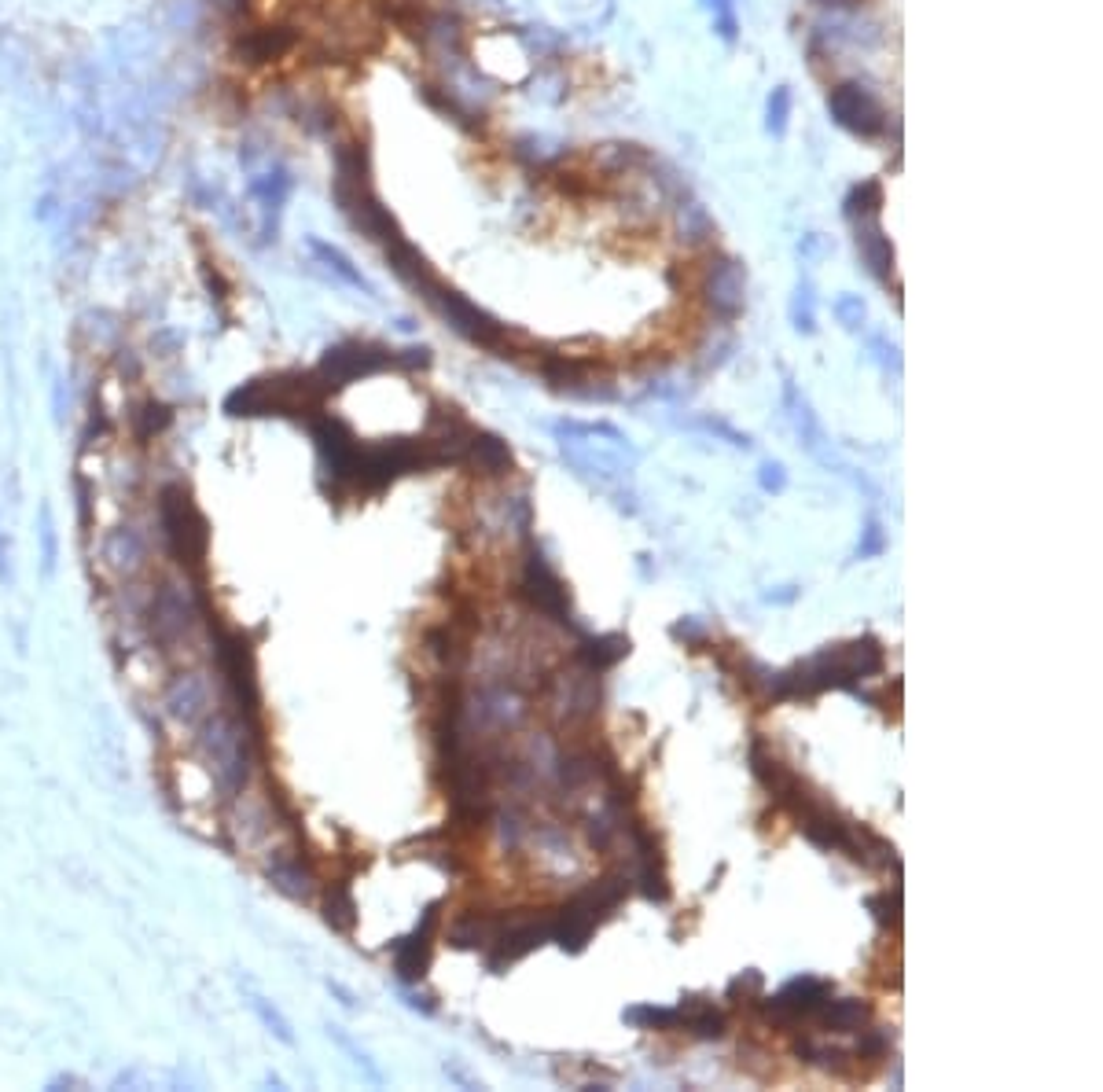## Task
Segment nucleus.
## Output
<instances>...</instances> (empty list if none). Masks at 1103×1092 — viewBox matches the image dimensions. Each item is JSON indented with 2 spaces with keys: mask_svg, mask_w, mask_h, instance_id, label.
I'll return each mask as SVG.
<instances>
[{
  "mask_svg": "<svg viewBox=\"0 0 1103 1092\" xmlns=\"http://www.w3.org/2000/svg\"><path fill=\"white\" fill-rule=\"evenodd\" d=\"M747 758H751V773L758 776V784L769 791L772 798H784L787 788L795 784V773H791L784 761L772 754L769 744H765V740H755L751 751H747Z\"/></svg>",
  "mask_w": 1103,
  "mask_h": 1092,
  "instance_id": "nucleus-16",
  "label": "nucleus"
},
{
  "mask_svg": "<svg viewBox=\"0 0 1103 1092\" xmlns=\"http://www.w3.org/2000/svg\"><path fill=\"white\" fill-rule=\"evenodd\" d=\"M500 924H504L500 916H489V912H468V916H460L456 927L449 931V941H453L456 949H489L493 938H497Z\"/></svg>",
  "mask_w": 1103,
  "mask_h": 1092,
  "instance_id": "nucleus-19",
  "label": "nucleus"
},
{
  "mask_svg": "<svg viewBox=\"0 0 1103 1092\" xmlns=\"http://www.w3.org/2000/svg\"><path fill=\"white\" fill-rule=\"evenodd\" d=\"M192 625V607L177 585H159L152 596V629L159 640H177Z\"/></svg>",
  "mask_w": 1103,
  "mask_h": 1092,
  "instance_id": "nucleus-13",
  "label": "nucleus"
},
{
  "mask_svg": "<svg viewBox=\"0 0 1103 1092\" xmlns=\"http://www.w3.org/2000/svg\"><path fill=\"white\" fill-rule=\"evenodd\" d=\"M868 909H876L879 924H897V920H901V890H894V897L891 894L868 897Z\"/></svg>",
  "mask_w": 1103,
  "mask_h": 1092,
  "instance_id": "nucleus-38",
  "label": "nucleus"
},
{
  "mask_svg": "<svg viewBox=\"0 0 1103 1092\" xmlns=\"http://www.w3.org/2000/svg\"><path fill=\"white\" fill-rule=\"evenodd\" d=\"M791 320H795L799 332H805V335L816 332V305H813V288H809V284H799V291H795Z\"/></svg>",
  "mask_w": 1103,
  "mask_h": 1092,
  "instance_id": "nucleus-30",
  "label": "nucleus"
},
{
  "mask_svg": "<svg viewBox=\"0 0 1103 1092\" xmlns=\"http://www.w3.org/2000/svg\"><path fill=\"white\" fill-rule=\"evenodd\" d=\"M328 1033H332V1037H335V1041H339V1045L346 1048L349 1056H353V1063H357V1067H364V1074L372 1077L376 1085H383V1074H379V1070H376V1063L368 1060V1056H364L361 1048H357V1045H353V1041H349V1033L343 1030V1026H328Z\"/></svg>",
  "mask_w": 1103,
  "mask_h": 1092,
  "instance_id": "nucleus-36",
  "label": "nucleus"
},
{
  "mask_svg": "<svg viewBox=\"0 0 1103 1092\" xmlns=\"http://www.w3.org/2000/svg\"><path fill=\"white\" fill-rule=\"evenodd\" d=\"M861 1033V1037H857V1056H861V1060H868V1056H872V1060H876V1056H887V1048H891V1041H887V1033L883 1030H857Z\"/></svg>",
  "mask_w": 1103,
  "mask_h": 1092,
  "instance_id": "nucleus-39",
  "label": "nucleus"
},
{
  "mask_svg": "<svg viewBox=\"0 0 1103 1092\" xmlns=\"http://www.w3.org/2000/svg\"><path fill=\"white\" fill-rule=\"evenodd\" d=\"M711 236H713L711 213L703 210L699 203H684V206H680V240L696 247V243H707Z\"/></svg>",
  "mask_w": 1103,
  "mask_h": 1092,
  "instance_id": "nucleus-27",
  "label": "nucleus"
},
{
  "mask_svg": "<svg viewBox=\"0 0 1103 1092\" xmlns=\"http://www.w3.org/2000/svg\"><path fill=\"white\" fill-rule=\"evenodd\" d=\"M703 4L713 12V30L732 45V41H736V12H732V0H703Z\"/></svg>",
  "mask_w": 1103,
  "mask_h": 1092,
  "instance_id": "nucleus-34",
  "label": "nucleus"
},
{
  "mask_svg": "<svg viewBox=\"0 0 1103 1092\" xmlns=\"http://www.w3.org/2000/svg\"><path fill=\"white\" fill-rule=\"evenodd\" d=\"M107 560L115 563L118 570H136L144 563V541L133 530H118L107 541Z\"/></svg>",
  "mask_w": 1103,
  "mask_h": 1092,
  "instance_id": "nucleus-25",
  "label": "nucleus"
},
{
  "mask_svg": "<svg viewBox=\"0 0 1103 1092\" xmlns=\"http://www.w3.org/2000/svg\"><path fill=\"white\" fill-rule=\"evenodd\" d=\"M159 526H162V537H166L169 552L177 556V563L188 567V570H203L207 548H210V530H207V519L199 516V508L192 504V497L184 493L181 485H166L162 489V497H159Z\"/></svg>",
  "mask_w": 1103,
  "mask_h": 1092,
  "instance_id": "nucleus-4",
  "label": "nucleus"
},
{
  "mask_svg": "<svg viewBox=\"0 0 1103 1092\" xmlns=\"http://www.w3.org/2000/svg\"><path fill=\"white\" fill-rule=\"evenodd\" d=\"M324 920H328V927L343 931V934L353 931V924H357V901H353L346 883H335L332 890L324 894Z\"/></svg>",
  "mask_w": 1103,
  "mask_h": 1092,
  "instance_id": "nucleus-23",
  "label": "nucleus"
},
{
  "mask_svg": "<svg viewBox=\"0 0 1103 1092\" xmlns=\"http://www.w3.org/2000/svg\"><path fill=\"white\" fill-rule=\"evenodd\" d=\"M420 298H424L435 313H438L453 332H460L468 342H475V346L483 349H493V353H500V357H515L512 349V332L504 328V324H497V320L489 317L485 309H479L475 302H468L460 291L445 288L438 276L427 284L424 291H420Z\"/></svg>",
  "mask_w": 1103,
  "mask_h": 1092,
  "instance_id": "nucleus-3",
  "label": "nucleus"
},
{
  "mask_svg": "<svg viewBox=\"0 0 1103 1092\" xmlns=\"http://www.w3.org/2000/svg\"><path fill=\"white\" fill-rule=\"evenodd\" d=\"M199 754L203 761L210 765L213 784L225 798H236L243 788H247V776H251V761H254V751L261 744L254 728L243 721L240 713H207L199 721Z\"/></svg>",
  "mask_w": 1103,
  "mask_h": 1092,
  "instance_id": "nucleus-1",
  "label": "nucleus"
},
{
  "mask_svg": "<svg viewBox=\"0 0 1103 1092\" xmlns=\"http://www.w3.org/2000/svg\"><path fill=\"white\" fill-rule=\"evenodd\" d=\"M868 1016H872V1008L864 1001H853V997H843V1001L828 997V1004L820 1008V1023L835 1033H857L868 1023Z\"/></svg>",
  "mask_w": 1103,
  "mask_h": 1092,
  "instance_id": "nucleus-21",
  "label": "nucleus"
},
{
  "mask_svg": "<svg viewBox=\"0 0 1103 1092\" xmlns=\"http://www.w3.org/2000/svg\"><path fill=\"white\" fill-rule=\"evenodd\" d=\"M669 637L684 640V644H703V640H707V629H703V622H696V618H684V622L669 625Z\"/></svg>",
  "mask_w": 1103,
  "mask_h": 1092,
  "instance_id": "nucleus-42",
  "label": "nucleus"
},
{
  "mask_svg": "<svg viewBox=\"0 0 1103 1092\" xmlns=\"http://www.w3.org/2000/svg\"><path fill=\"white\" fill-rule=\"evenodd\" d=\"M761 986H765V978H761V971H743V975H736L732 982H728V1001L736 1004H755L758 997H761Z\"/></svg>",
  "mask_w": 1103,
  "mask_h": 1092,
  "instance_id": "nucleus-32",
  "label": "nucleus"
},
{
  "mask_svg": "<svg viewBox=\"0 0 1103 1092\" xmlns=\"http://www.w3.org/2000/svg\"><path fill=\"white\" fill-rule=\"evenodd\" d=\"M269 880L276 890H284L295 901H305L313 894V872L302 865V857H291V853H280L269 861Z\"/></svg>",
  "mask_w": 1103,
  "mask_h": 1092,
  "instance_id": "nucleus-18",
  "label": "nucleus"
},
{
  "mask_svg": "<svg viewBox=\"0 0 1103 1092\" xmlns=\"http://www.w3.org/2000/svg\"><path fill=\"white\" fill-rule=\"evenodd\" d=\"M621 1019H625L629 1026H640V1030H680V1026H684L680 1008H655V1004L629 1008V1012H621Z\"/></svg>",
  "mask_w": 1103,
  "mask_h": 1092,
  "instance_id": "nucleus-24",
  "label": "nucleus"
},
{
  "mask_svg": "<svg viewBox=\"0 0 1103 1092\" xmlns=\"http://www.w3.org/2000/svg\"><path fill=\"white\" fill-rule=\"evenodd\" d=\"M835 317H839V324H843L847 332H857L864 324V317H868V309H864V302L857 295H843V298L835 302Z\"/></svg>",
  "mask_w": 1103,
  "mask_h": 1092,
  "instance_id": "nucleus-33",
  "label": "nucleus"
},
{
  "mask_svg": "<svg viewBox=\"0 0 1103 1092\" xmlns=\"http://www.w3.org/2000/svg\"><path fill=\"white\" fill-rule=\"evenodd\" d=\"M251 1008H254V1016L261 1019V1023H265V1026H269V1033H276V1037H280V1041H284V1045H295V1037H291V1026H288V1019L280 1016V1012H276V1008H272L269 1001H265V997H261V993H251Z\"/></svg>",
  "mask_w": 1103,
  "mask_h": 1092,
  "instance_id": "nucleus-31",
  "label": "nucleus"
},
{
  "mask_svg": "<svg viewBox=\"0 0 1103 1092\" xmlns=\"http://www.w3.org/2000/svg\"><path fill=\"white\" fill-rule=\"evenodd\" d=\"M784 401H787V412H791V424H795V431H799L802 441H805V449H809L816 460H824V464L832 468L835 456L824 449V431H820V424H816V416H813V409H809V401H805V397H799L795 383H787V387H784Z\"/></svg>",
  "mask_w": 1103,
  "mask_h": 1092,
  "instance_id": "nucleus-15",
  "label": "nucleus"
},
{
  "mask_svg": "<svg viewBox=\"0 0 1103 1092\" xmlns=\"http://www.w3.org/2000/svg\"><path fill=\"white\" fill-rule=\"evenodd\" d=\"M600 927V916L592 912V905L581 894H574L552 920V941L560 945L563 953H581L589 945L592 931Z\"/></svg>",
  "mask_w": 1103,
  "mask_h": 1092,
  "instance_id": "nucleus-11",
  "label": "nucleus"
},
{
  "mask_svg": "<svg viewBox=\"0 0 1103 1092\" xmlns=\"http://www.w3.org/2000/svg\"><path fill=\"white\" fill-rule=\"evenodd\" d=\"M879 206H883V184H879V181H861L847 196V217H850V221L879 217Z\"/></svg>",
  "mask_w": 1103,
  "mask_h": 1092,
  "instance_id": "nucleus-26",
  "label": "nucleus"
},
{
  "mask_svg": "<svg viewBox=\"0 0 1103 1092\" xmlns=\"http://www.w3.org/2000/svg\"><path fill=\"white\" fill-rule=\"evenodd\" d=\"M210 640H213V659L221 669V681L228 688V699L247 725L261 736V692H257V666H254V648L251 640L243 637L240 629L221 625L210 618Z\"/></svg>",
  "mask_w": 1103,
  "mask_h": 1092,
  "instance_id": "nucleus-2",
  "label": "nucleus"
},
{
  "mask_svg": "<svg viewBox=\"0 0 1103 1092\" xmlns=\"http://www.w3.org/2000/svg\"><path fill=\"white\" fill-rule=\"evenodd\" d=\"M758 482H761V489H765V493H784V485H787L784 464H776V460H765V464H761V478H758Z\"/></svg>",
  "mask_w": 1103,
  "mask_h": 1092,
  "instance_id": "nucleus-41",
  "label": "nucleus"
},
{
  "mask_svg": "<svg viewBox=\"0 0 1103 1092\" xmlns=\"http://www.w3.org/2000/svg\"><path fill=\"white\" fill-rule=\"evenodd\" d=\"M464 460L475 464L483 475H504V471H512V449H508V441H500L497 434H483V431L471 434V445Z\"/></svg>",
  "mask_w": 1103,
  "mask_h": 1092,
  "instance_id": "nucleus-20",
  "label": "nucleus"
},
{
  "mask_svg": "<svg viewBox=\"0 0 1103 1092\" xmlns=\"http://www.w3.org/2000/svg\"><path fill=\"white\" fill-rule=\"evenodd\" d=\"M393 364V353L387 346H376V342H343V346H332L320 361V380L324 387H343V383H353L361 376H376L379 368Z\"/></svg>",
  "mask_w": 1103,
  "mask_h": 1092,
  "instance_id": "nucleus-7",
  "label": "nucleus"
},
{
  "mask_svg": "<svg viewBox=\"0 0 1103 1092\" xmlns=\"http://www.w3.org/2000/svg\"><path fill=\"white\" fill-rule=\"evenodd\" d=\"M828 111H832V118L839 121L847 133H853V137L872 140L887 129V111H883V104H879L864 85H857V81L835 85V89L828 92Z\"/></svg>",
  "mask_w": 1103,
  "mask_h": 1092,
  "instance_id": "nucleus-5",
  "label": "nucleus"
},
{
  "mask_svg": "<svg viewBox=\"0 0 1103 1092\" xmlns=\"http://www.w3.org/2000/svg\"><path fill=\"white\" fill-rule=\"evenodd\" d=\"M636 887L648 901H669V880H666V861H640L636 868Z\"/></svg>",
  "mask_w": 1103,
  "mask_h": 1092,
  "instance_id": "nucleus-28",
  "label": "nucleus"
},
{
  "mask_svg": "<svg viewBox=\"0 0 1103 1092\" xmlns=\"http://www.w3.org/2000/svg\"><path fill=\"white\" fill-rule=\"evenodd\" d=\"M625 655H629L625 633H596V637L581 640V648H577V659L585 662L589 673H604V669L619 666Z\"/></svg>",
  "mask_w": 1103,
  "mask_h": 1092,
  "instance_id": "nucleus-17",
  "label": "nucleus"
},
{
  "mask_svg": "<svg viewBox=\"0 0 1103 1092\" xmlns=\"http://www.w3.org/2000/svg\"><path fill=\"white\" fill-rule=\"evenodd\" d=\"M707 302L713 305V313L725 320H736L743 313V302H747V276H743L740 261L721 258L711 265L707 273Z\"/></svg>",
  "mask_w": 1103,
  "mask_h": 1092,
  "instance_id": "nucleus-10",
  "label": "nucleus"
},
{
  "mask_svg": "<svg viewBox=\"0 0 1103 1092\" xmlns=\"http://www.w3.org/2000/svg\"><path fill=\"white\" fill-rule=\"evenodd\" d=\"M699 427H703V431H711V434H717V438H725L728 445H736V449H751V438L740 434L736 427H728L725 420H699Z\"/></svg>",
  "mask_w": 1103,
  "mask_h": 1092,
  "instance_id": "nucleus-40",
  "label": "nucleus"
},
{
  "mask_svg": "<svg viewBox=\"0 0 1103 1092\" xmlns=\"http://www.w3.org/2000/svg\"><path fill=\"white\" fill-rule=\"evenodd\" d=\"M787 118H791V89L780 85V89H772L769 107H765V129H769L772 137H784Z\"/></svg>",
  "mask_w": 1103,
  "mask_h": 1092,
  "instance_id": "nucleus-29",
  "label": "nucleus"
},
{
  "mask_svg": "<svg viewBox=\"0 0 1103 1092\" xmlns=\"http://www.w3.org/2000/svg\"><path fill=\"white\" fill-rule=\"evenodd\" d=\"M552 938V920H504L489 945V968L504 971Z\"/></svg>",
  "mask_w": 1103,
  "mask_h": 1092,
  "instance_id": "nucleus-8",
  "label": "nucleus"
},
{
  "mask_svg": "<svg viewBox=\"0 0 1103 1092\" xmlns=\"http://www.w3.org/2000/svg\"><path fill=\"white\" fill-rule=\"evenodd\" d=\"M41 563H45V574L56 570V526H52L48 504L41 508Z\"/></svg>",
  "mask_w": 1103,
  "mask_h": 1092,
  "instance_id": "nucleus-37",
  "label": "nucleus"
},
{
  "mask_svg": "<svg viewBox=\"0 0 1103 1092\" xmlns=\"http://www.w3.org/2000/svg\"><path fill=\"white\" fill-rule=\"evenodd\" d=\"M309 250H313V254H317V258L328 265V273H335L339 280H343V284L364 291L368 298H376V288H372V284L364 280L361 269H353V265H349V258L343 254V250H335V247H328V243H320V240H309Z\"/></svg>",
  "mask_w": 1103,
  "mask_h": 1092,
  "instance_id": "nucleus-22",
  "label": "nucleus"
},
{
  "mask_svg": "<svg viewBox=\"0 0 1103 1092\" xmlns=\"http://www.w3.org/2000/svg\"><path fill=\"white\" fill-rule=\"evenodd\" d=\"M8 560H12V552H8V533L0 526V585H12V567H8Z\"/></svg>",
  "mask_w": 1103,
  "mask_h": 1092,
  "instance_id": "nucleus-43",
  "label": "nucleus"
},
{
  "mask_svg": "<svg viewBox=\"0 0 1103 1092\" xmlns=\"http://www.w3.org/2000/svg\"><path fill=\"white\" fill-rule=\"evenodd\" d=\"M166 710L173 713L177 721H184V725H199V721L213 710L207 681H203L199 673H177L173 684L166 688Z\"/></svg>",
  "mask_w": 1103,
  "mask_h": 1092,
  "instance_id": "nucleus-12",
  "label": "nucleus"
},
{
  "mask_svg": "<svg viewBox=\"0 0 1103 1092\" xmlns=\"http://www.w3.org/2000/svg\"><path fill=\"white\" fill-rule=\"evenodd\" d=\"M441 920V901H431L424 909V920L416 924V931L408 938L393 941V968H397V978L405 982H420L427 975V964H431V934Z\"/></svg>",
  "mask_w": 1103,
  "mask_h": 1092,
  "instance_id": "nucleus-9",
  "label": "nucleus"
},
{
  "mask_svg": "<svg viewBox=\"0 0 1103 1092\" xmlns=\"http://www.w3.org/2000/svg\"><path fill=\"white\" fill-rule=\"evenodd\" d=\"M887 548V533H883V523H879L876 516H868V523H864V541L857 545V560H872V556H879Z\"/></svg>",
  "mask_w": 1103,
  "mask_h": 1092,
  "instance_id": "nucleus-35",
  "label": "nucleus"
},
{
  "mask_svg": "<svg viewBox=\"0 0 1103 1092\" xmlns=\"http://www.w3.org/2000/svg\"><path fill=\"white\" fill-rule=\"evenodd\" d=\"M523 596L529 600L533 611L548 614L552 622L571 625V592L563 585V577L548 567L537 548L527 552V567H523Z\"/></svg>",
  "mask_w": 1103,
  "mask_h": 1092,
  "instance_id": "nucleus-6",
  "label": "nucleus"
},
{
  "mask_svg": "<svg viewBox=\"0 0 1103 1092\" xmlns=\"http://www.w3.org/2000/svg\"><path fill=\"white\" fill-rule=\"evenodd\" d=\"M853 225H857V250H861L868 273L887 284L894 273V247H891V240L883 236L879 217H864V221H853Z\"/></svg>",
  "mask_w": 1103,
  "mask_h": 1092,
  "instance_id": "nucleus-14",
  "label": "nucleus"
}]
</instances>
